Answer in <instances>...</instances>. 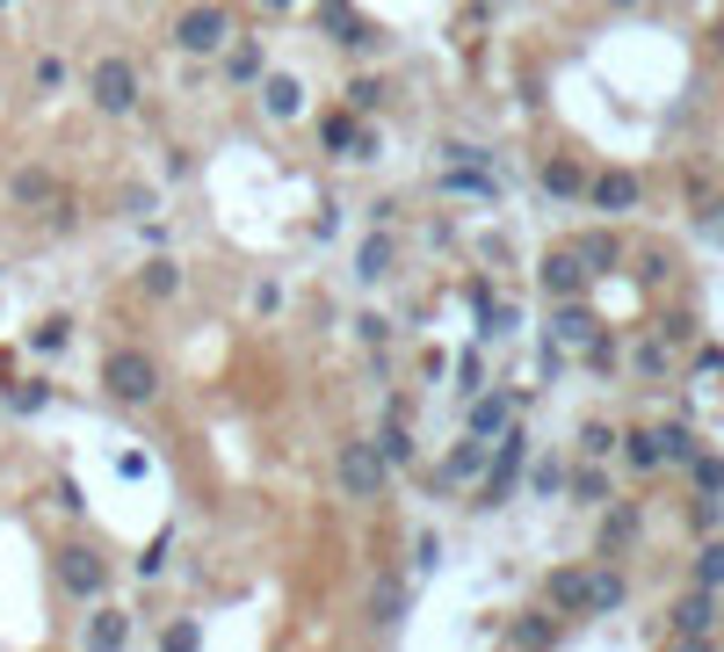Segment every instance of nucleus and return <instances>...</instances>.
Segmentation results:
<instances>
[{
	"label": "nucleus",
	"instance_id": "f8f14e48",
	"mask_svg": "<svg viewBox=\"0 0 724 652\" xmlns=\"http://www.w3.org/2000/svg\"><path fill=\"white\" fill-rule=\"evenodd\" d=\"M586 196H594L602 210H630V204H638V182H630V174H602Z\"/></svg>",
	"mask_w": 724,
	"mask_h": 652
},
{
	"label": "nucleus",
	"instance_id": "ddd939ff",
	"mask_svg": "<svg viewBox=\"0 0 724 652\" xmlns=\"http://www.w3.org/2000/svg\"><path fill=\"white\" fill-rule=\"evenodd\" d=\"M673 631H681V638H703L710 631V587H695V595L673 609Z\"/></svg>",
	"mask_w": 724,
	"mask_h": 652
},
{
	"label": "nucleus",
	"instance_id": "473e14b6",
	"mask_svg": "<svg viewBox=\"0 0 724 652\" xmlns=\"http://www.w3.org/2000/svg\"><path fill=\"white\" fill-rule=\"evenodd\" d=\"M710 225H717V232H724V210H710Z\"/></svg>",
	"mask_w": 724,
	"mask_h": 652
},
{
	"label": "nucleus",
	"instance_id": "423d86ee",
	"mask_svg": "<svg viewBox=\"0 0 724 652\" xmlns=\"http://www.w3.org/2000/svg\"><path fill=\"white\" fill-rule=\"evenodd\" d=\"M442 189L449 196H493V160H485V153H457L442 167Z\"/></svg>",
	"mask_w": 724,
	"mask_h": 652
},
{
	"label": "nucleus",
	"instance_id": "2eb2a0df",
	"mask_svg": "<svg viewBox=\"0 0 724 652\" xmlns=\"http://www.w3.org/2000/svg\"><path fill=\"white\" fill-rule=\"evenodd\" d=\"M261 102H268V117H297V109H305V87H297L290 73H276V80H268V95H261Z\"/></svg>",
	"mask_w": 724,
	"mask_h": 652
},
{
	"label": "nucleus",
	"instance_id": "c85d7f7f",
	"mask_svg": "<svg viewBox=\"0 0 724 652\" xmlns=\"http://www.w3.org/2000/svg\"><path fill=\"white\" fill-rule=\"evenodd\" d=\"M479 378H485V356H464V370H457V384H464V392H479Z\"/></svg>",
	"mask_w": 724,
	"mask_h": 652
},
{
	"label": "nucleus",
	"instance_id": "20e7f679",
	"mask_svg": "<svg viewBox=\"0 0 724 652\" xmlns=\"http://www.w3.org/2000/svg\"><path fill=\"white\" fill-rule=\"evenodd\" d=\"M341 486L370 500V493L384 486V449H377V443H348V449H341Z\"/></svg>",
	"mask_w": 724,
	"mask_h": 652
},
{
	"label": "nucleus",
	"instance_id": "39448f33",
	"mask_svg": "<svg viewBox=\"0 0 724 652\" xmlns=\"http://www.w3.org/2000/svg\"><path fill=\"white\" fill-rule=\"evenodd\" d=\"M224 30H232V15L224 8H189V15L174 22V36H182V52H218Z\"/></svg>",
	"mask_w": 724,
	"mask_h": 652
},
{
	"label": "nucleus",
	"instance_id": "7ed1b4c3",
	"mask_svg": "<svg viewBox=\"0 0 724 652\" xmlns=\"http://www.w3.org/2000/svg\"><path fill=\"white\" fill-rule=\"evenodd\" d=\"M58 587L80 595V601H102L109 595V558L87 551V544H58Z\"/></svg>",
	"mask_w": 724,
	"mask_h": 652
},
{
	"label": "nucleus",
	"instance_id": "a211bd4d",
	"mask_svg": "<svg viewBox=\"0 0 724 652\" xmlns=\"http://www.w3.org/2000/svg\"><path fill=\"white\" fill-rule=\"evenodd\" d=\"M392 254H398V247H392V240H384V232H377V240H370V247H362V254H355V275H362V283H377V275L392 269Z\"/></svg>",
	"mask_w": 724,
	"mask_h": 652
},
{
	"label": "nucleus",
	"instance_id": "4be33fe9",
	"mask_svg": "<svg viewBox=\"0 0 724 652\" xmlns=\"http://www.w3.org/2000/svg\"><path fill=\"white\" fill-rule=\"evenodd\" d=\"M551 601H558V609H586V573H558Z\"/></svg>",
	"mask_w": 724,
	"mask_h": 652
},
{
	"label": "nucleus",
	"instance_id": "b1692460",
	"mask_svg": "<svg viewBox=\"0 0 724 652\" xmlns=\"http://www.w3.org/2000/svg\"><path fill=\"white\" fill-rule=\"evenodd\" d=\"M659 457H667V435H630V464H638V471H652Z\"/></svg>",
	"mask_w": 724,
	"mask_h": 652
},
{
	"label": "nucleus",
	"instance_id": "1a4fd4ad",
	"mask_svg": "<svg viewBox=\"0 0 724 652\" xmlns=\"http://www.w3.org/2000/svg\"><path fill=\"white\" fill-rule=\"evenodd\" d=\"M586 283V254H544V291L551 297H572Z\"/></svg>",
	"mask_w": 724,
	"mask_h": 652
},
{
	"label": "nucleus",
	"instance_id": "6ab92c4d",
	"mask_svg": "<svg viewBox=\"0 0 724 652\" xmlns=\"http://www.w3.org/2000/svg\"><path fill=\"white\" fill-rule=\"evenodd\" d=\"M544 189L551 196H586V174L572 167V160H551V167H544Z\"/></svg>",
	"mask_w": 724,
	"mask_h": 652
},
{
	"label": "nucleus",
	"instance_id": "f3484780",
	"mask_svg": "<svg viewBox=\"0 0 724 652\" xmlns=\"http://www.w3.org/2000/svg\"><path fill=\"white\" fill-rule=\"evenodd\" d=\"M319 138H327V153H362V145H370V138L355 131V117H327V123H319Z\"/></svg>",
	"mask_w": 724,
	"mask_h": 652
},
{
	"label": "nucleus",
	"instance_id": "a878e982",
	"mask_svg": "<svg viewBox=\"0 0 724 652\" xmlns=\"http://www.w3.org/2000/svg\"><path fill=\"white\" fill-rule=\"evenodd\" d=\"M406 449L414 443H406V428H398V413H392V428H384V464H406Z\"/></svg>",
	"mask_w": 724,
	"mask_h": 652
},
{
	"label": "nucleus",
	"instance_id": "bb28decb",
	"mask_svg": "<svg viewBox=\"0 0 724 652\" xmlns=\"http://www.w3.org/2000/svg\"><path fill=\"white\" fill-rule=\"evenodd\" d=\"M66 80V58H36V87H58Z\"/></svg>",
	"mask_w": 724,
	"mask_h": 652
},
{
	"label": "nucleus",
	"instance_id": "393cba45",
	"mask_svg": "<svg viewBox=\"0 0 724 652\" xmlns=\"http://www.w3.org/2000/svg\"><path fill=\"white\" fill-rule=\"evenodd\" d=\"M695 580H703V587H717V580H724V544H710L703 558H695Z\"/></svg>",
	"mask_w": 724,
	"mask_h": 652
},
{
	"label": "nucleus",
	"instance_id": "f257e3e1",
	"mask_svg": "<svg viewBox=\"0 0 724 652\" xmlns=\"http://www.w3.org/2000/svg\"><path fill=\"white\" fill-rule=\"evenodd\" d=\"M87 87H95V109H102V117H131V109H139V66H131V58H95Z\"/></svg>",
	"mask_w": 724,
	"mask_h": 652
},
{
	"label": "nucleus",
	"instance_id": "5701e85b",
	"mask_svg": "<svg viewBox=\"0 0 724 652\" xmlns=\"http://www.w3.org/2000/svg\"><path fill=\"white\" fill-rule=\"evenodd\" d=\"M551 326H558V341H586V334H594V319H586L580 305H558V319H551Z\"/></svg>",
	"mask_w": 724,
	"mask_h": 652
},
{
	"label": "nucleus",
	"instance_id": "dca6fc26",
	"mask_svg": "<svg viewBox=\"0 0 724 652\" xmlns=\"http://www.w3.org/2000/svg\"><path fill=\"white\" fill-rule=\"evenodd\" d=\"M224 80H232V87L261 80V44H232V52H224Z\"/></svg>",
	"mask_w": 724,
	"mask_h": 652
},
{
	"label": "nucleus",
	"instance_id": "0eeeda50",
	"mask_svg": "<svg viewBox=\"0 0 724 652\" xmlns=\"http://www.w3.org/2000/svg\"><path fill=\"white\" fill-rule=\"evenodd\" d=\"M8 196H15V204H30V210H44L58 196V174L52 167H15L8 174Z\"/></svg>",
	"mask_w": 724,
	"mask_h": 652
},
{
	"label": "nucleus",
	"instance_id": "cd10ccee",
	"mask_svg": "<svg viewBox=\"0 0 724 652\" xmlns=\"http://www.w3.org/2000/svg\"><path fill=\"white\" fill-rule=\"evenodd\" d=\"M196 638H204V631H196V623H167V645H174V652H189Z\"/></svg>",
	"mask_w": 724,
	"mask_h": 652
},
{
	"label": "nucleus",
	"instance_id": "7c9ffc66",
	"mask_svg": "<svg viewBox=\"0 0 724 652\" xmlns=\"http://www.w3.org/2000/svg\"><path fill=\"white\" fill-rule=\"evenodd\" d=\"M398 617V580H384V595H377V623H392Z\"/></svg>",
	"mask_w": 724,
	"mask_h": 652
},
{
	"label": "nucleus",
	"instance_id": "f03ea898",
	"mask_svg": "<svg viewBox=\"0 0 724 652\" xmlns=\"http://www.w3.org/2000/svg\"><path fill=\"white\" fill-rule=\"evenodd\" d=\"M102 384L123 399V406H145V399L160 392V370H153V356H139V348H117V356L102 362Z\"/></svg>",
	"mask_w": 724,
	"mask_h": 652
},
{
	"label": "nucleus",
	"instance_id": "4468645a",
	"mask_svg": "<svg viewBox=\"0 0 724 652\" xmlns=\"http://www.w3.org/2000/svg\"><path fill=\"white\" fill-rule=\"evenodd\" d=\"M123 638H131V617H123V609H95V623H87V645H123Z\"/></svg>",
	"mask_w": 724,
	"mask_h": 652
},
{
	"label": "nucleus",
	"instance_id": "412c9836",
	"mask_svg": "<svg viewBox=\"0 0 724 652\" xmlns=\"http://www.w3.org/2000/svg\"><path fill=\"white\" fill-rule=\"evenodd\" d=\"M327 30L341 36V44H362V36H370V30H362L355 15H348V0H327Z\"/></svg>",
	"mask_w": 724,
	"mask_h": 652
},
{
	"label": "nucleus",
	"instance_id": "6e6552de",
	"mask_svg": "<svg viewBox=\"0 0 724 652\" xmlns=\"http://www.w3.org/2000/svg\"><path fill=\"white\" fill-rule=\"evenodd\" d=\"M515 428V399H479V406H471V435H479V443H493V435H507Z\"/></svg>",
	"mask_w": 724,
	"mask_h": 652
},
{
	"label": "nucleus",
	"instance_id": "2f4dec72",
	"mask_svg": "<svg viewBox=\"0 0 724 652\" xmlns=\"http://www.w3.org/2000/svg\"><path fill=\"white\" fill-rule=\"evenodd\" d=\"M261 8H268V15H283V8H290V0H261Z\"/></svg>",
	"mask_w": 724,
	"mask_h": 652
},
{
	"label": "nucleus",
	"instance_id": "c756f323",
	"mask_svg": "<svg viewBox=\"0 0 724 652\" xmlns=\"http://www.w3.org/2000/svg\"><path fill=\"white\" fill-rule=\"evenodd\" d=\"M572 486H580V500H602V493H608V479H602V471H580Z\"/></svg>",
	"mask_w": 724,
	"mask_h": 652
},
{
	"label": "nucleus",
	"instance_id": "9d476101",
	"mask_svg": "<svg viewBox=\"0 0 724 652\" xmlns=\"http://www.w3.org/2000/svg\"><path fill=\"white\" fill-rule=\"evenodd\" d=\"M515 471H522V435L507 428V435H501V457H493V471H485V493H507V486H515Z\"/></svg>",
	"mask_w": 724,
	"mask_h": 652
},
{
	"label": "nucleus",
	"instance_id": "9b49d317",
	"mask_svg": "<svg viewBox=\"0 0 724 652\" xmlns=\"http://www.w3.org/2000/svg\"><path fill=\"white\" fill-rule=\"evenodd\" d=\"M479 471H485V443H479V435H464V449H449L442 479H449V486H464V479H479Z\"/></svg>",
	"mask_w": 724,
	"mask_h": 652
},
{
	"label": "nucleus",
	"instance_id": "aec40b11",
	"mask_svg": "<svg viewBox=\"0 0 724 652\" xmlns=\"http://www.w3.org/2000/svg\"><path fill=\"white\" fill-rule=\"evenodd\" d=\"M139 283H145V297H174L182 291V269H174V261H145Z\"/></svg>",
	"mask_w": 724,
	"mask_h": 652
}]
</instances>
